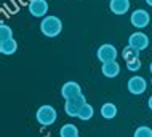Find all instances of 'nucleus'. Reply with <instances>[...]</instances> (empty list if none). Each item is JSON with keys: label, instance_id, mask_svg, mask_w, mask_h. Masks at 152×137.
I'll return each mask as SVG.
<instances>
[{"label": "nucleus", "instance_id": "nucleus-2", "mask_svg": "<svg viewBox=\"0 0 152 137\" xmlns=\"http://www.w3.org/2000/svg\"><path fill=\"white\" fill-rule=\"evenodd\" d=\"M56 118H58V113H56L55 107H51V105H42L35 113L37 123H39L40 126H45V128L51 126V124L56 121Z\"/></svg>", "mask_w": 152, "mask_h": 137}, {"label": "nucleus", "instance_id": "nucleus-10", "mask_svg": "<svg viewBox=\"0 0 152 137\" xmlns=\"http://www.w3.org/2000/svg\"><path fill=\"white\" fill-rule=\"evenodd\" d=\"M109 10L110 13L122 16L130 11V0H110L109 2Z\"/></svg>", "mask_w": 152, "mask_h": 137}, {"label": "nucleus", "instance_id": "nucleus-6", "mask_svg": "<svg viewBox=\"0 0 152 137\" xmlns=\"http://www.w3.org/2000/svg\"><path fill=\"white\" fill-rule=\"evenodd\" d=\"M126 88H128V91L133 94V96H141V94H144L146 89H147V81H146V78H142L139 75H134L128 80Z\"/></svg>", "mask_w": 152, "mask_h": 137}, {"label": "nucleus", "instance_id": "nucleus-13", "mask_svg": "<svg viewBox=\"0 0 152 137\" xmlns=\"http://www.w3.org/2000/svg\"><path fill=\"white\" fill-rule=\"evenodd\" d=\"M99 113H101V117L106 118V120H114V118L117 117V107H115V104H112V102L102 104Z\"/></svg>", "mask_w": 152, "mask_h": 137}, {"label": "nucleus", "instance_id": "nucleus-11", "mask_svg": "<svg viewBox=\"0 0 152 137\" xmlns=\"http://www.w3.org/2000/svg\"><path fill=\"white\" fill-rule=\"evenodd\" d=\"M101 72L104 77L107 78H115L120 73V65L117 64V61H110V62H104L101 67Z\"/></svg>", "mask_w": 152, "mask_h": 137}, {"label": "nucleus", "instance_id": "nucleus-24", "mask_svg": "<svg viewBox=\"0 0 152 137\" xmlns=\"http://www.w3.org/2000/svg\"><path fill=\"white\" fill-rule=\"evenodd\" d=\"M77 137H80V136H77Z\"/></svg>", "mask_w": 152, "mask_h": 137}, {"label": "nucleus", "instance_id": "nucleus-3", "mask_svg": "<svg viewBox=\"0 0 152 137\" xmlns=\"http://www.w3.org/2000/svg\"><path fill=\"white\" fill-rule=\"evenodd\" d=\"M117 56H118L117 48L114 46V45H110V43L101 45V46L98 48V51H96V57H98V61H99L101 64L110 62V61H117Z\"/></svg>", "mask_w": 152, "mask_h": 137}, {"label": "nucleus", "instance_id": "nucleus-23", "mask_svg": "<svg viewBox=\"0 0 152 137\" xmlns=\"http://www.w3.org/2000/svg\"><path fill=\"white\" fill-rule=\"evenodd\" d=\"M151 85H152V78H151Z\"/></svg>", "mask_w": 152, "mask_h": 137}, {"label": "nucleus", "instance_id": "nucleus-7", "mask_svg": "<svg viewBox=\"0 0 152 137\" xmlns=\"http://www.w3.org/2000/svg\"><path fill=\"white\" fill-rule=\"evenodd\" d=\"M48 8L50 7H48L47 0H31L27 5V10L34 18H45L48 13Z\"/></svg>", "mask_w": 152, "mask_h": 137}, {"label": "nucleus", "instance_id": "nucleus-9", "mask_svg": "<svg viewBox=\"0 0 152 137\" xmlns=\"http://www.w3.org/2000/svg\"><path fill=\"white\" fill-rule=\"evenodd\" d=\"M82 94V88L80 85L77 81H67L63 85V88H61V96H63L66 101L67 99H72V97H77Z\"/></svg>", "mask_w": 152, "mask_h": 137}, {"label": "nucleus", "instance_id": "nucleus-19", "mask_svg": "<svg viewBox=\"0 0 152 137\" xmlns=\"http://www.w3.org/2000/svg\"><path fill=\"white\" fill-rule=\"evenodd\" d=\"M141 67H142V64H141V61H139V59L126 61V69H128L130 72H138Z\"/></svg>", "mask_w": 152, "mask_h": 137}, {"label": "nucleus", "instance_id": "nucleus-1", "mask_svg": "<svg viewBox=\"0 0 152 137\" xmlns=\"http://www.w3.org/2000/svg\"><path fill=\"white\" fill-rule=\"evenodd\" d=\"M40 32L47 38H55L63 32V21L58 16L47 14L45 18H42V22H40Z\"/></svg>", "mask_w": 152, "mask_h": 137}, {"label": "nucleus", "instance_id": "nucleus-20", "mask_svg": "<svg viewBox=\"0 0 152 137\" xmlns=\"http://www.w3.org/2000/svg\"><path fill=\"white\" fill-rule=\"evenodd\" d=\"M147 107H149V110H152V96L147 99Z\"/></svg>", "mask_w": 152, "mask_h": 137}, {"label": "nucleus", "instance_id": "nucleus-18", "mask_svg": "<svg viewBox=\"0 0 152 137\" xmlns=\"http://www.w3.org/2000/svg\"><path fill=\"white\" fill-rule=\"evenodd\" d=\"M133 137H152V129L149 126H139L136 128Z\"/></svg>", "mask_w": 152, "mask_h": 137}, {"label": "nucleus", "instance_id": "nucleus-8", "mask_svg": "<svg viewBox=\"0 0 152 137\" xmlns=\"http://www.w3.org/2000/svg\"><path fill=\"white\" fill-rule=\"evenodd\" d=\"M128 45L133 48L139 49V51H142V49H146L149 46V37H147L144 32H134V34H131L128 37Z\"/></svg>", "mask_w": 152, "mask_h": 137}, {"label": "nucleus", "instance_id": "nucleus-12", "mask_svg": "<svg viewBox=\"0 0 152 137\" xmlns=\"http://www.w3.org/2000/svg\"><path fill=\"white\" fill-rule=\"evenodd\" d=\"M18 51V41L15 38H8V40H0V53L5 56H11Z\"/></svg>", "mask_w": 152, "mask_h": 137}, {"label": "nucleus", "instance_id": "nucleus-5", "mask_svg": "<svg viewBox=\"0 0 152 137\" xmlns=\"http://www.w3.org/2000/svg\"><path fill=\"white\" fill-rule=\"evenodd\" d=\"M130 22H131V26L136 27V29H144L151 22V14L146 10H142V8L134 10L130 16Z\"/></svg>", "mask_w": 152, "mask_h": 137}, {"label": "nucleus", "instance_id": "nucleus-21", "mask_svg": "<svg viewBox=\"0 0 152 137\" xmlns=\"http://www.w3.org/2000/svg\"><path fill=\"white\" fill-rule=\"evenodd\" d=\"M144 2H146L147 5H149V7H152V0H144Z\"/></svg>", "mask_w": 152, "mask_h": 137}, {"label": "nucleus", "instance_id": "nucleus-16", "mask_svg": "<svg viewBox=\"0 0 152 137\" xmlns=\"http://www.w3.org/2000/svg\"><path fill=\"white\" fill-rule=\"evenodd\" d=\"M122 57L126 61H133V59H139V49L136 48H133V46H126V48H123V51H122Z\"/></svg>", "mask_w": 152, "mask_h": 137}, {"label": "nucleus", "instance_id": "nucleus-15", "mask_svg": "<svg viewBox=\"0 0 152 137\" xmlns=\"http://www.w3.org/2000/svg\"><path fill=\"white\" fill-rule=\"evenodd\" d=\"M93 115H94V109L87 102V104H85V105L80 109L79 115H77V118L82 120V121H88V120H91V118H93Z\"/></svg>", "mask_w": 152, "mask_h": 137}, {"label": "nucleus", "instance_id": "nucleus-22", "mask_svg": "<svg viewBox=\"0 0 152 137\" xmlns=\"http://www.w3.org/2000/svg\"><path fill=\"white\" fill-rule=\"evenodd\" d=\"M149 70H151V73H152V62L149 64Z\"/></svg>", "mask_w": 152, "mask_h": 137}, {"label": "nucleus", "instance_id": "nucleus-17", "mask_svg": "<svg viewBox=\"0 0 152 137\" xmlns=\"http://www.w3.org/2000/svg\"><path fill=\"white\" fill-rule=\"evenodd\" d=\"M8 38H13V30L5 22H0V40H8Z\"/></svg>", "mask_w": 152, "mask_h": 137}, {"label": "nucleus", "instance_id": "nucleus-14", "mask_svg": "<svg viewBox=\"0 0 152 137\" xmlns=\"http://www.w3.org/2000/svg\"><path fill=\"white\" fill-rule=\"evenodd\" d=\"M79 136V128L72 123H66L59 129V137H77Z\"/></svg>", "mask_w": 152, "mask_h": 137}, {"label": "nucleus", "instance_id": "nucleus-4", "mask_svg": "<svg viewBox=\"0 0 152 137\" xmlns=\"http://www.w3.org/2000/svg\"><path fill=\"white\" fill-rule=\"evenodd\" d=\"M87 104V99H85L83 94H80V96H77V97H72V99H67L64 104V112H66V115L67 117H77L79 115V112L80 109Z\"/></svg>", "mask_w": 152, "mask_h": 137}]
</instances>
